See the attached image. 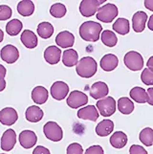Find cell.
I'll return each instance as SVG.
<instances>
[{"mask_svg":"<svg viewBox=\"0 0 153 154\" xmlns=\"http://www.w3.org/2000/svg\"><path fill=\"white\" fill-rule=\"evenodd\" d=\"M103 33L102 25L95 21H85L80 27V35L85 41L96 42Z\"/></svg>","mask_w":153,"mask_h":154,"instance_id":"cell-1","label":"cell"},{"mask_svg":"<svg viewBox=\"0 0 153 154\" xmlns=\"http://www.w3.org/2000/svg\"><path fill=\"white\" fill-rule=\"evenodd\" d=\"M98 70L97 61L92 57H84L78 60L76 65L77 74L81 78L89 79L92 78Z\"/></svg>","mask_w":153,"mask_h":154,"instance_id":"cell-2","label":"cell"},{"mask_svg":"<svg viewBox=\"0 0 153 154\" xmlns=\"http://www.w3.org/2000/svg\"><path fill=\"white\" fill-rule=\"evenodd\" d=\"M119 10L115 4L107 3L104 4L99 9L97 13V18L104 23H111L112 21L118 17Z\"/></svg>","mask_w":153,"mask_h":154,"instance_id":"cell-3","label":"cell"},{"mask_svg":"<svg viewBox=\"0 0 153 154\" xmlns=\"http://www.w3.org/2000/svg\"><path fill=\"white\" fill-rule=\"evenodd\" d=\"M124 65L131 71H140L144 67V58L140 53L136 51H129L124 57Z\"/></svg>","mask_w":153,"mask_h":154,"instance_id":"cell-4","label":"cell"},{"mask_svg":"<svg viewBox=\"0 0 153 154\" xmlns=\"http://www.w3.org/2000/svg\"><path fill=\"white\" fill-rule=\"evenodd\" d=\"M104 3V0H83L80 4V12L82 17H90L98 13L101 5Z\"/></svg>","mask_w":153,"mask_h":154,"instance_id":"cell-5","label":"cell"},{"mask_svg":"<svg viewBox=\"0 0 153 154\" xmlns=\"http://www.w3.org/2000/svg\"><path fill=\"white\" fill-rule=\"evenodd\" d=\"M43 132L46 138L53 142H60L63 138L62 128L56 122H48L43 126Z\"/></svg>","mask_w":153,"mask_h":154,"instance_id":"cell-6","label":"cell"},{"mask_svg":"<svg viewBox=\"0 0 153 154\" xmlns=\"http://www.w3.org/2000/svg\"><path fill=\"white\" fill-rule=\"evenodd\" d=\"M116 100L112 97H106L104 99L99 100L97 102V109L102 116L110 117L112 116L116 111Z\"/></svg>","mask_w":153,"mask_h":154,"instance_id":"cell-7","label":"cell"},{"mask_svg":"<svg viewBox=\"0 0 153 154\" xmlns=\"http://www.w3.org/2000/svg\"><path fill=\"white\" fill-rule=\"evenodd\" d=\"M66 103L67 105L73 109L80 108L88 103V96L81 91L74 90V91H72L69 94V96H68L66 100Z\"/></svg>","mask_w":153,"mask_h":154,"instance_id":"cell-8","label":"cell"},{"mask_svg":"<svg viewBox=\"0 0 153 154\" xmlns=\"http://www.w3.org/2000/svg\"><path fill=\"white\" fill-rule=\"evenodd\" d=\"M0 57H1L2 60L8 63V64H13V63H14L18 60L19 52L15 46L12 44H8V45H5L1 49Z\"/></svg>","mask_w":153,"mask_h":154,"instance_id":"cell-9","label":"cell"},{"mask_svg":"<svg viewBox=\"0 0 153 154\" xmlns=\"http://www.w3.org/2000/svg\"><path fill=\"white\" fill-rule=\"evenodd\" d=\"M50 93L53 99L57 100H62L69 93V86L64 82H56L51 86Z\"/></svg>","mask_w":153,"mask_h":154,"instance_id":"cell-10","label":"cell"},{"mask_svg":"<svg viewBox=\"0 0 153 154\" xmlns=\"http://www.w3.org/2000/svg\"><path fill=\"white\" fill-rule=\"evenodd\" d=\"M17 144V133L14 129H8L1 137V148L4 151H11Z\"/></svg>","mask_w":153,"mask_h":154,"instance_id":"cell-11","label":"cell"},{"mask_svg":"<svg viewBox=\"0 0 153 154\" xmlns=\"http://www.w3.org/2000/svg\"><path fill=\"white\" fill-rule=\"evenodd\" d=\"M38 142V136L32 130H23L19 134V143L21 146L29 149L35 146Z\"/></svg>","mask_w":153,"mask_h":154,"instance_id":"cell-12","label":"cell"},{"mask_svg":"<svg viewBox=\"0 0 153 154\" xmlns=\"http://www.w3.org/2000/svg\"><path fill=\"white\" fill-rule=\"evenodd\" d=\"M109 88L107 84L103 82H97L93 83L90 88V96L95 100H102L107 97Z\"/></svg>","mask_w":153,"mask_h":154,"instance_id":"cell-13","label":"cell"},{"mask_svg":"<svg viewBox=\"0 0 153 154\" xmlns=\"http://www.w3.org/2000/svg\"><path fill=\"white\" fill-rule=\"evenodd\" d=\"M18 119L17 110L12 107H6L0 110V123L4 125H13Z\"/></svg>","mask_w":153,"mask_h":154,"instance_id":"cell-14","label":"cell"},{"mask_svg":"<svg viewBox=\"0 0 153 154\" xmlns=\"http://www.w3.org/2000/svg\"><path fill=\"white\" fill-rule=\"evenodd\" d=\"M78 117L81 120L96 122L99 117V114L95 105H87L78 111Z\"/></svg>","mask_w":153,"mask_h":154,"instance_id":"cell-15","label":"cell"},{"mask_svg":"<svg viewBox=\"0 0 153 154\" xmlns=\"http://www.w3.org/2000/svg\"><path fill=\"white\" fill-rule=\"evenodd\" d=\"M56 43L61 48H70L75 43V36L68 31H62L56 36Z\"/></svg>","mask_w":153,"mask_h":154,"instance_id":"cell-16","label":"cell"},{"mask_svg":"<svg viewBox=\"0 0 153 154\" xmlns=\"http://www.w3.org/2000/svg\"><path fill=\"white\" fill-rule=\"evenodd\" d=\"M61 57V50L57 46H49L44 51V60L51 65L59 63Z\"/></svg>","mask_w":153,"mask_h":154,"instance_id":"cell-17","label":"cell"},{"mask_svg":"<svg viewBox=\"0 0 153 154\" xmlns=\"http://www.w3.org/2000/svg\"><path fill=\"white\" fill-rule=\"evenodd\" d=\"M147 21V14L143 12L139 11L133 14L132 17V27L136 33H142L144 32L145 28V24Z\"/></svg>","mask_w":153,"mask_h":154,"instance_id":"cell-18","label":"cell"},{"mask_svg":"<svg viewBox=\"0 0 153 154\" xmlns=\"http://www.w3.org/2000/svg\"><path fill=\"white\" fill-rule=\"evenodd\" d=\"M119 64V60L117 56L113 54L104 55L101 60V67L105 72H111L117 68Z\"/></svg>","mask_w":153,"mask_h":154,"instance_id":"cell-19","label":"cell"},{"mask_svg":"<svg viewBox=\"0 0 153 154\" xmlns=\"http://www.w3.org/2000/svg\"><path fill=\"white\" fill-rule=\"evenodd\" d=\"M21 42L28 49H34L38 46V36L31 30H25L21 34Z\"/></svg>","mask_w":153,"mask_h":154,"instance_id":"cell-20","label":"cell"},{"mask_svg":"<svg viewBox=\"0 0 153 154\" xmlns=\"http://www.w3.org/2000/svg\"><path fill=\"white\" fill-rule=\"evenodd\" d=\"M43 116H44L43 110L36 105L29 106L25 112L26 120L30 122V123H38L39 121L42 120Z\"/></svg>","mask_w":153,"mask_h":154,"instance_id":"cell-21","label":"cell"},{"mask_svg":"<svg viewBox=\"0 0 153 154\" xmlns=\"http://www.w3.org/2000/svg\"><path fill=\"white\" fill-rule=\"evenodd\" d=\"M110 144L115 148H118L121 149L126 146L128 141L127 135H126L124 132L123 131H116L112 134V136L110 137Z\"/></svg>","mask_w":153,"mask_h":154,"instance_id":"cell-22","label":"cell"},{"mask_svg":"<svg viewBox=\"0 0 153 154\" xmlns=\"http://www.w3.org/2000/svg\"><path fill=\"white\" fill-rule=\"evenodd\" d=\"M114 130V123L111 120H103L96 126V133L99 137H106Z\"/></svg>","mask_w":153,"mask_h":154,"instance_id":"cell-23","label":"cell"},{"mask_svg":"<svg viewBox=\"0 0 153 154\" xmlns=\"http://www.w3.org/2000/svg\"><path fill=\"white\" fill-rule=\"evenodd\" d=\"M49 93L47 89L43 86H36L32 91V100L36 104H43L47 102Z\"/></svg>","mask_w":153,"mask_h":154,"instance_id":"cell-24","label":"cell"},{"mask_svg":"<svg viewBox=\"0 0 153 154\" xmlns=\"http://www.w3.org/2000/svg\"><path fill=\"white\" fill-rule=\"evenodd\" d=\"M62 62L66 67H73L78 64V52L74 49H67L62 54Z\"/></svg>","mask_w":153,"mask_h":154,"instance_id":"cell-25","label":"cell"},{"mask_svg":"<svg viewBox=\"0 0 153 154\" xmlns=\"http://www.w3.org/2000/svg\"><path fill=\"white\" fill-rule=\"evenodd\" d=\"M118 110L124 115H129L134 110V103L129 98L122 97L118 100Z\"/></svg>","mask_w":153,"mask_h":154,"instance_id":"cell-26","label":"cell"},{"mask_svg":"<svg viewBox=\"0 0 153 154\" xmlns=\"http://www.w3.org/2000/svg\"><path fill=\"white\" fill-rule=\"evenodd\" d=\"M129 95H130V98L133 100H135L136 103H147V99H148L147 98V93H146V90L144 89L143 87H139V86L133 87L130 90Z\"/></svg>","mask_w":153,"mask_h":154,"instance_id":"cell-27","label":"cell"},{"mask_svg":"<svg viewBox=\"0 0 153 154\" xmlns=\"http://www.w3.org/2000/svg\"><path fill=\"white\" fill-rule=\"evenodd\" d=\"M17 12L22 17H30L35 12V4L30 0H23L17 4Z\"/></svg>","mask_w":153,"mask_h":154,"instance_id":"cell-28","label":"cell"},{"mask_svg":"<svg viewBox=\"0 0 153 154\" xmlns=\"http://www.w3.org/2000/svg\"><path fill=\"white\" fill-rule=\"evenodd\" d=\"M113 30L122 35H127L129 33V21L126 19V18H118L117 20L115 21L114 24H113Z\"/></svg>","mask_w":153,"mask_h":154,"instance_id":"cell-29","label":"cell"},{"mask_svg":"<svg viewBox=\"0 0 153 154\" xmlns=\"http://www.w3.org/2000/svg\"><path fill=\"white\" fill-rule=\"evenodd\" d=\"M38 34L41 38L48 39L54 34V26L50 22H41L38 26Z\"/></svg>","mask_w":153,"mask_h":154,"instance_id":"cell-30","label":"cell"},{"mask_svg":"<svg viewBox=\"0 0 153 154\" xmlns=\"http://www.w3.org/2000/svg\"><path fill=\"white\" fill-rule=\"evenodd\" d=\"M101 39L105 46L110 47V48L116 46V44H117V42H118L117 35H115L114 32L110 30H104L103 32L101 35Z\"/></svg>","mask_w":153,"mask_h":154,"instance_id":"cell-31","label":"cell"},{"mask_svg":"<svg viewBox=\"0 0 153 154\" xmlns=\"http://www.w3.org/2000/svg\"><path fill=\"white\" fill-rule=\"evenodd\" d=\"M23 24L19 19H12L6 25V32L9 35H17L22 30Z\"/></svg>","mask_w":153,"mask_h":154,"instance_id":"cell-32","label":"cell"},{"mask_svg":"<svg viewBox=\"0 0 153 154\" xmlns=\"http://www.w3.org/2000/svg\"><path fill=\"white\" fill-rule=\"evenodd\" d=\"M139 139L145 146H151L153 145V129L150 127L144 128L140 132Z\"/></svg>","mask_w":153,"mask_h":154,"instance_id":"cell-33","label":"cell"},{"mask_svg":"<svg viewBox=\"0 0 153 154\" xmlns=\"http://www.w3.org/2000/svg\"><path fill=\"white\" fill-rule=\"evenodd\" d=\"M67 13V9L64 4L62 3H55L51 6L50 14L52 17L56 18H61L63 17Z\"/></svg>","mask_w":153,"mask_h":154,"instance_id":"cell-34","label":"cell"},{"mask_svg":"<svg viewBox=\"0 0 153 154\" xmlns=\"http://www.w3.org/2000/svg\"><path fill=\"white\" fill-rule=\"evenodd\" d=\"M141 81L145 85H153V71H151L147 67L144 69L141 74Z\"/></svg>","mask_w":153,"mask_h":154,"instance_id":"cell-35","label":"cell"},{"mask_svg":"<svg viewBox=\"0 0 153 154\" xmlns=\"http://www.w3.org/2000/svg\"><path fill=\"white\" fill-rule=\"evenodd\" d=\"M13 14V11L7 5H0V20H8Z\"/></svg>","mask_w":153,"mask_h":154,"instance_id":"cell-36","label":"cell"},{"mask_svg":"<svg viewBox=\"0 0 153 154\" xmlns=\"http://www.w3.org/2000/svg\"><path fill=\"white\" fill-rule=\"evenodd\" d=\"M66 154H83V148L78 143H72L68 146Z\"/></svg>","mask_w":153,"mask_h":154,"instance_id":"cell-37","label":"cell"},{"mask_svg":"<svg viewBox=\"0 0 153 154\" xmlns=\"http://www.w3.org/2000/svg\"><path fill=\"white\" fill-rule=\"evenodd\" d=\"M129 154H147V151L144 146L139 145H132L129 148Z\"/></svg>","mask_w":153,"mask_h":154,"instance_id":"cell-38","label":"cell"},{"mask_svg":"<svg viewBox=\"0 0 153 154\" xmlns=\"http://www.w3.org/2000/svg\"><path fill=\"white\" fill-rule=\"evenodd\" d=\"M84 154H104V151L101 146H89L84 152Z\"/></svg>","mask_w":153,"mask_h":154,"instance_id":"cell-39","label":"cell"},{"mask_svg":"<svg viewBox=\"0 0 153 154\" xmlns=\"http://www.w3.org/2000/svg\"><path fill=\"white\" fill-rule=\"evenodd\" d=\"M33 154H51V152L48 148H46L45 146H38L34 149Z\"/></svg>","mask_w":153,"mask_h":154,"instance_id":"cell-40","label":"cell"},{"mask_svg":"<svg viewBox=\"0 0 153 154\" xmlns=\"http://www.w3.org/2000/svg\"><path fill=\"white\" fill-rule=\"evenodd\" d=\"M147 103L150 104L153 106V87H149L148 89H147Z\"/></svg>","mask_w":153,"mask_h":154,"instance_id":"cell-41","label":"cell"},{"mask_svg":"<svg viewBox=\"0 0 153 154\" xmlns=\"http://www.w3.org/2000/svg\"><path fill=\"white\" fill-rule=\"evenodd\" d=\"M145 7L148 9L151 12H153V0H145Z\"/></svg>","mask_w":153,"mask_h":154,"instance_id":"cell-42","label":"cell"},{"mask_svg":"<svg viewBox=\"0 0 153 154\" xmlns=\"http://www.w3.org/2000/svg\"><path fill=\"white\" fill-rule=\"evenodd\" d=\"M5 88H6V81L4 77L0 76V92H2Z\"/></svg>","mask_w":153,"mask_h":154,"instance_id":"cell-43","label":"cell"},{"mask_svg":"<svg viewBox=\"0 0 153 154\" xmlns=\"http://www.w3.org/2000/svg\"><path fill=\"white\" fill-rule=\"evenodd\" d=\"M146 66L148 69H150L151 71H153V56L148 58V60L146 62Z\"/></svg>","mask_w":153,"mask_h":154,"instance_id":"cell-44","label":"cell"},{"mask_svg":"<svg viewBox=\"0 0 153 154\" xmlns=\"http://www.w3.org/2000/svg\"><path fill=\"white\" fill-rule=\"evenodd\" d=\"M147 27L150 31H153V14L150 15V17L148 19V22H147Z\"/></svg>","mask_w":153,"mask_h":154,"instance_id":"cell-45","label":"cell"},{"mask_svg":"<svg viewBox=\"0 0 153 154\" xmlns=\"http://www.w3.org/2000/svg\"><path fill=\"white\" fill-rule=\"evenodd\" d=\"M6 73H7L6 68H5L2 64H0V76H2V77L5 78V76H6Z\"/></svg>","mask_w":153,"mask_h":154,"instance_id":"cell-46","label":"cell"},{"mask_svg":"<svg viewBox=\"0 0 153 154\" xmlns=\"http://www.w3.org/2000/svg\"><path fill=\"white\" fill-rule=\"evenodd\" d=\"M3 38H4V33H3V31L0 29V43L3 41Z\"/></svg>","mask_w":153,"mask_h":154,"instance_id":"cell-47","label":"cell"},{"mask_svg":"<svg viewBox=\"0 0 153 154\" xmlns=\"http://www.w3.org/2000/svg\"><path fill=\"white\" fill-rule=\"evenodd\" d=\"M1 154H4V153H1Z\"/></svg>","mask_w":153,"mask_h":154,"instance_id":"cell-48","label":"cell"}]
</instances>
